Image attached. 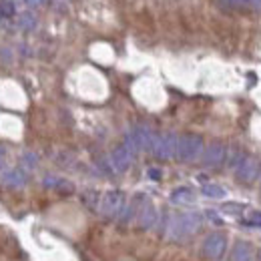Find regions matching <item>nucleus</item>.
I'll use <instances>...</instances> for the list:
<instances>
[{
  "instance_id": "obj_1",
  "label": "nucleus",
  "mask_w": 261,
  "mask_h": 261,
  "mask_svg": "<svg viewBox=\"0 0 261 261\" xmlns=\"http://www.w3.org/2000/svg\"><path fill=\"white\" fill-rule=\"evenodd\" d=\"M201 213H183V215H175L169 221V231L167 235L171 239H183L193 235L197 229L201 227Z\"/></svg>"
},
{
  "instance_id": "obj_12",
  "label": "nucleus",
  "mask_w": 261,
  "mask_h": 261,
  "mask_svg": "<svg viewBox=\"0 0 261 261\" xmlns=\"http://www.w3.org/2000/svg\"><path fill=\"white\" fill-rule=\"evenodd\" d=\"M193 201H195V193L189 187H179L171 193V203H175V205H189Z\"/></svg>"
},
{
  "instance_id": "obj_2",
  "label": "nucleus",
  "mask_w": 261,
  "mask_h": 261,
  "mask_svg": "<svg viewBox=\"0 0 261 261\" xmlns=\"http://www.w3.org/2000/svg\"><path fill=\"white\" fill-rule=\"evenodd\" d=\"M153 141H155V133L149 127H145V125L133 127L127 133V137H125V145L129 147L133 153H137V151H151Z\"/></svg>"
},
{
  "instance_id": "obj_23",
  "label": "nucleus",
  "mask_w": 261,
  "mask_h": 261,
  "mask_svg": "<svg viewBox=\"0 0 261 261\" xmlns=\"http://www.w3.org/2000/svg\"><path fill=\"white\" fill-rule=\"evenodd\" d=\"M259 261H261V253H259Z\"/></svg>"
},
{
  "instance_id": "obj_18",
  "label": "nucleus",
  "mask_w": 261,
  "mask_h": 261,
  "mask_svg": "<svg viewBox=\"0 0 261 261\" xmlns=\"http://www.w3.org/2000/svg\"><path fill=\"white\" fill-rule=\"evenodd\" d=\"M245 223H247L249 227H261V211H253V213L245 219Z\"/></svg>"
},
{
  "instance_id": "obj_11",
  "label": "nucleus",
  "mask_w": 261,
  "mask_h": 261,
  "mask_svg": "<svg viewBox=\"0 0 261 261\" xmlns=\"http://www.w3.org/2000/svg\"><path fill=\"white\" fill-rule=\"evenodd\" d=\"M2 183L8 187H22L27 183V175L22 169H8L2 173Z\"/></svg>"
},
{
  "instance_id": "obj_17",
  "label": "nucleus",
  "mask_w": 261,
  "mask_h": 261,
  "mask_svg": "<svg viewBox=\"0 0 261 261\" xmlns=\"http://www.w3.org/2000/svg\"><path fill=\"white\" fill-rule=\"evenodd\" d=\"M20 163H22L24 169H34L36 163H38V159H36V155H33V153H27V155H22Z\"/></svg>"
},
{
  "instance_id": "obj_15",
  "label": "nucleus",
  "mask_w": 261,
  "mask_h": 261,
  "mask_svg": "<svg viewBox=\"0 0 261 261\" xmlns=\"http://www.w3.org/2000/svg\"><path fill=\"white\" fill-rule=\"evenodd\" d=\"M18 24H20V29H24V31H33L34 27H36V18H34L33 12H22Z\"/></svg>"
},
{
  "instance_id": "obj_16",
  "label": "nucleus",
  "mask_w": 261,
  "mask_h": 261,
  "mask_svg": "<svg viewBox=\"0 0 261 261\" xmlns=\"http://www.w3.org/2000/svg\"><path fill=\"white\" fill-rule=\"evenodd\" d=\"M12 14H14V4H12L10 0H2V2H0V16L10 18Z\"/></svg>"
},
{
  "instance_id": "obj_4",
  "label": "nucleus",
  "mask_w": 261,
  "mask_h": 261,
  "mask_svg": "<svg viewBox=\"0 0 261 261\" xmlns=\"http://www.w3.org/2000/svg\"><path fill=\"white\" fill-rule=\"evenodd\" d=\"M177 145H179V137L175 133H163V135H155L151 151L155 157L167 161V159L177 157Z\"/></svg>"
},
{
  "instance_id": "obj_7",
  "label": "nucleus",
  "mask_w": 261,
  "mask_h": 261,
  "mask_svg": "<svg viewBox=\"0 0 261 261\" xmlns=\"http://www.w3.org/2000/svg\"><path fill=\"white\" fill-rule=\"evenodd\" d=\"M257 173H259V163H257V159H253V157H243L239 163L235 165V175H237V179L243 181V183L255 181Z\"/></svg>"
},
{
  "instance_id": "obj_3",
  "label": "nucleus",
  "mask_w": 261,
  "mask_h": 261,
  "mask_svg": "<svg viewBox=\"0 0 261 261\" xmlns=\"http://www.w3.org/2000/svg\"><path fill=\"white\" fill-rule=\"evenodd\" d=\"M203 155V139L199 135H183L179 137L177 157L185 163H191Z\"/></svg>"
},
{
  "instance_id": "obj_6",
  "label": "nucleus",
  "mask_w": 261,
  "mask_h": 261,
  "mask_svg": "<svg viewBox=\"0 0 261 261\" xmlns=\"http://www.w3.org/2000/svg\"><path fill=\"white\" fill-rule=\"evenodd\" d=\"M225 247H227L225 235L213 233V235H209V237L205 239V243H203V253H205L209 259H219V257H223Z\"/></svg>"
},
{
  "instance_id": "obj_8",
  "label": "nucleus",
  "mask_w": 261,
  "mask_h": 261,
  "mask_svg": "<svg viewBox=\"0 0 261 261\" xmlns=\"http://www.w3.org/2000/svg\"><path fill=\"white\" fill-rule=\"evenodd\" d=\"M133 151H130L127 145H119V147H115L113 149V153H111V165H113V169L115 171H119V173H123V171H127L133 163Z\"/></svg>"
},
{
  "instance_id": "obj_19",
  "label": "nucleus",
  "mask_w": 261,
  "mask_h": 261,
  "mask_svg": "<svg viewBox=\"0 0 261 261\" xmlns=\"http://www.w3.org/2000/svg\"><path fill=\"white\" fill-rule=\"evenodd\" d=\"M225 211H229V213H239V211H243V205H233V203H229V205H225Z\"/></svg>"
},
{
  "instance_id": "obj_13",
  "label": "nucleus",
  "mask_w": 261,
  "mask_h": 261,
  "mask_svg": "<svg viewBox=\"0 0 261 261\" xmlns=\"http://www.w3.org/2000/svg\"><path fill=\"white\" fill-rule=\"evenodd\" d=\"M251 245L245 243V241H237L235 247H233V253H231V261H251Z\"/></svg>"
},
{
  "instance_id": "obj_22",
  "label": "nucleus",
  "mask_w": 261,
  "mask_h": 261,
  "mask_svg": "<svg viewBox=\"0 0 261 261\" xmlns=\"http://www.w3.org/2000/svg\"><path fill=\"white\" fill-rule=\"evenodd\" d=\"M24 4H27V6H31V8H36V6H40V4H42V0H24Z\"/></svg>"
},
{
  "instance_id": "obj_9",
  "label": "nucleus",
  "mask_w": 261,
  "mask_h": 261,
  "mask_svg": "<svg viewBox=\"0 0 261 261\" xmlns=\"http://www.w3.org/2000/svg\"><path fill=\"white\" fill-rule=\"evenodd\" d=\"M227 157V149L221 143H211L205 151H203V165L207 167H219Z\"/></svg>"
},
{
  "instance_id": "obj_10",
  "label": "nucleus",
  "mask_w": 261,
  "mask_h": 261,
  "mask_svg": "<svg viewBox=\"0 0 261 261\" xmlns=\"http://www.w3.org/2000/svg\"><path fill=\"white\" fill-rule=\"evenodd\" d=\"M137 219H139V225L143 229L153 227L157 223V209H155V205L145 201V205H141V209H139V217Z\"/></svg>"
},
{
  "instance_id": "obj_21",
  "label": "nucleus",
  "mask_w": 261,
  "mask_h": 261,
  "mask_svg": "<svg viewBox=\"0 0 261 261\" xmlns=\"http://www.w3.org/2000/svg\"><path fill=\"white\" fill-rule=\"evenodd\" d=\"M149 177L151 179H161V171L159 169H149Z\"/></svg>"
},
{
  "instance_id": "obj_20",
  "label": "nucleus",
  "mask_w": 261,
  "mask_h": 261,
  "mask_svg": "<svg viewBox=\"0 0 261 261\" xmlns=\"http://www.w3.org/2000/svg\"><path fill=\"white\" fill-rule=\"evenodd\" d=\"M231 4H237V6H253V0H231Z\"/></svg>"
},
{
  "instance_id": "obj_14",
  "label": "nucleus",
  "mask_w": 261,
  "mask_h": 261,
  "mask_svg": "<svg viewBox=\"0 0 261 261\" xmlns=\"http://www.w3.org/2000/svg\"><path fill=\"white\" fill-rule=\"evenodd\" d=\"M201 193H203L205 197H211V199H221V197H225V189H223L221 185H215V183H207V185H203Z\"/></svg>"
},
{
  "instance_id": "obj_5",
  "label": "nucleus",
  "mask_w": 261,
  "mask_h": 261,
  "mask_svg": "<svg viewBox=\"0 0 261 261\" xmlns=\"http://www.w3.org/2000/svg\"><path fill=\"white\" fill-rule=\"evenodd\" d=\"M100 213L105 217H119L125 209V193L123 191H109L100 197Z\"/></svg>"
}]
</instances>
